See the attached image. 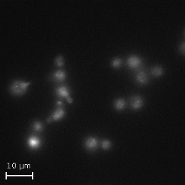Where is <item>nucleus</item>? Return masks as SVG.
Here are the masks:
<instances>
[{
  "mask_svg": "<svg viewBox=\"0 0 185 185\" xmlns=\"http://www.w3.org/2000/svg\"><path fill=\"white\" fill-rule=\"evenodd\" d=\"M30 84V82H24L20 80H14L10 86L9 89L11 93L16 95L20 96L24 94L27 89V86Z\"/></svg>",
  "mask_w": 185,
  "mask_h": 185,
  "instance_id": "1",
  "label": "nucleus"
},
{
  "mask_svg": "<svg viewBox=\"0 0 185 185\" xmlns=\"http://www.w3.org/2000/svg\"><path fill=\"white\" fill-rule=\"evenodd\" d=\"M56 92L59 96L62 97V98H65L68 103H72L73 102L72 99L70 96L69 89L67 86H61L57 88L56 89Z\"/></svg>",
  "mask_w": 185,
  "mask_h": 185,
  "instance_id": "2",
  "label": "nucleus"
},
{
  "mask_svg": "<svg viewBox=\"0 0 185 185\" xmlns=\"http://www.w3.org/2000/svg\"><path fill=\"white\" fill-rule=\"evenodd\" d=\"M85 148L88 151H95L98 148V140L94 137H88L85 141Z\"/></svg>",
  "mask_w": 185,
  "mask_h": 185,
  "instance_id": "3",
  "label": "nucleus"
},
{
  "mask_svg": "<svg viewBox=\"0 0 185 185\" xmlns=\"http://www.w3.org/2000/svg\"><path fill=\"white\" fill-rule=\"evenodd\" d=\"M127 64L130 68H136L140 67L141 65V60L140 58L136 56L132 55L128 57L127 60Z\"/></svg>",
  "mask_w": 185,
  "mask_h": 185,
  "instance_id": "4",
  "label": "nucleus"
},
{
  "mask_svg": "<svg viewBox=\"0 0 185 185\" xmlns=\"http://www.w3.org/2000/svg\"><path fill=\"white\" fill-rule=\"evenodd\" d=\"M28 146L33 149L38 148L41 145L40 139L35 136H30L27 140Z\"/></svg>",
  "mask_w": 185,
  "mask_h": 185,
  "instance_id": "5",
  "label": "nucleus"
},
{
  "mask_svg": "<svg viewBox=\"0 0 185 185\" xmlns=\"http://www.w3.org/2000/svg\"><path fill=\"white\" fill-rule=\"evenodd\" d=\"M65 115V110L62 107H58L56 110L52 114L51 117L48 119V122H50L51 120H59L63 118Z\"/></svg>",
  "mask_w": 185,
  "mask_h": 185,
  "instance_id": "6",
  "label": "nucleus"
},
{
  "mask_svg": "<svg viewBox=\"0 0 185 185\" xmlns=\"http://www.w3.org/2000/svg\"><path fill=\"white\" fill-rule=\"evenodd\" d=\"M130 103L131 107L134 110H138L140 109L143 105V99L138 96H133L130 100Z\"/></svg>",
  "mask_w": 185,
  "mask_h": 185,
  "instance_id": "7",
  "label": "nucleus"
},
{
  "mask_svg": "<svg viewBox=\"0 0 185 185\" xmlns=\"http://www.w3.org/2000/svg\"><path fill=\"white\" fill-rule=\"evenodd\" d=\"M53 77L55 81L58 82H63L65 79L66 74L64 71L59 69V70H58L53 73Z\"/></svg>",
  "mask_w": 185,
  "mask_h": 185,
  "instance_id": "8",
  "label": "nucleus"
},
{
  "mask_svg": "<svg viewBox=\"0 0 185 185\" xmlns=\"http://www.w3.org/2000/svg\"><path fill=\"white\" fill-rule=\"evenodd\" d=\"M126 106V101L124 99H117L114 102L115 109L117 110H122Z\"/></svg>",
  "mask_w": 185,
  "mask_h": 185,
  "instance_id": "9",
  "label": "nucleus"
},
{
  "mask_svg": "<svg viewBox=\"0 0 185 185\" xmlns=\"http://www.w3.org/2000/svg\"><path fill=\"white\" fill-rule=\"evenodd\" d=\"M136 79L139 83L141 84H145L148 81V76L143 72H138L136 76Z\"/></svg>",
  "mask_w": 185,
  "mask_h": 185,
  "instance_id": "10",
  "label": "nucleus"
},
{
  "mask_svg": "<svg viewBox=\"0 0 185 185\" xmlns=\"http://www.w3.org/2000/svg\"><path fill=\"white\" fill-rule=\"evenodd\" d=\"M164 70L162 67L160 66H155L151 69V73L155 77H159L163 74Z\"/></svg>",
  "mask_w": 185,
  "mask_h": 185,
  "instance_id": "11",
  "label": "nucleus"
},
{
  "mask_svg": "<svg viewBox=\"0 0 185 185\" xmlns=\"http://www.w3.org/2000/svg\"><path fill=\"white\" fill-rule=\"evenodd\" d=\"M43 124L40 121H35L32 125V129L36 132H40L43 130Z\"/></svg>",
  "mask_w": 185,
  "mask_h": 185,
  "instance_id": "12",
  "label": "nucleus"
},
{
  "mask_svg": "<svg viewBox=\"0 0 185 185\" xmlns=\"http://www.w3.org/2000/svg\"><path fill=\"white\" fill-rule=\"evenodd\" d=\"M122 65V60L120 58H115L112 61V65L114 68H119Z\"/></svg>",
  "mask_w": 185,
  "mask_h": 185,
  "instance_id": "13",
  "label": "nucleus"
},
{
  "mask_svg": "<svg viewBox=\"0 0 185 185\" xmlns=\"http://www.w3.org/2000/svg\"><path fill=\"white\" fill-rule=\"evenodd\" d=\"M64 58L62 56H58L55 59V64L58 67H62L64 65Z\"/></svg>",
  "mask_w": 185,
  "mask_h": 185,
  "instance_id": "14",
  "label": "nucleus"
},
{
  "mask_svg": "<svg viewBox=\"0 0 185 185\" xmlns=\"http://www.w3.org/2000/svg\"><path fill=\"white\" fill-rule=\"evenodd\" d=\"M111 146V142L108 140H104L102 142V147L104 149H109Z\"/></svg>",
  "mask_w": 185,
  "mask_h": 185,
  "instance_id": "15",
  "label": "nucleus"
},
{
  "mask_svg": "<svg viewBox=\"0 0 185 185\" xmlns=\"http://www.w3.org/2000/svg\"><path fill=\"white\" fill-rule=\"evenodd\" d=\"M180 52L182 53H184V43L183 42L182 44H181L180 47Z\"/></svg>",
  "mask_w": 185,
  "mask_h": 185,
  "instance_id": "16",
  "label": "nucleus"
},
{
  "mask_svg": "<svg viewBox=\"0 0 185 185\" xmlns=\"http://www.w3.org/2000/svg\"><path fill=\"white\" fill-rule=\"evenodd\" d=\"M57 106H58V107H63V103L61 101H58L56 103Z\"/></svg>",
  "mask_w": 185,
  "mask_h": 185,
  "instance_id": "17",
  "label": "nucleus"
}]
</instances>
